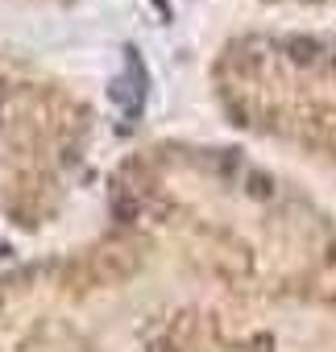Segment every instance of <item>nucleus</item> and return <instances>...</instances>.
I'll use <instances>...</instances> for the list:
<instances>
[{"label": "nucleus", "mask_w": 336, "mask_h": 352, "mask_svg": "<svg viewBox=\"0 0 336 352\" xmlns=\"http://www.w3.org/2000/svg\"><path fill=\"white\" fill-rule=\"evenodd\" d=\"M112 216H116L120 224H133V220H141V204H137L133 195H116V199H112Z\"/></svg>", "instance_id": "obj_3"}, {"label": "nucleus", "mask_w": 336, "mask_h": 352, "mask_svg": "<svg viewBox=\"0 0 336 352\" xmlns=\"http://www.w3.org/2000/svg\"><path fill=\"white\" fill-rule=\"evenodd\" d=\"M324 42H315V38H295V42H286V58L295 63V67H311V63H319L324 58Z\"/></svg>", "instance_id": "obj_1"}, {"label": "nucleus", "mask_w": 336, "mask_h": 352, "mask_svg": "<svg viewBox=\"0 0 336 352\" xmlns=\"http://www.w3.org/2000/svg\"><path fill=\"white\" fill-rule=\"evenodd\" d=\"M249 352H274V340H270V336H258V340H253V348H249Z\"/></svg>", "instance_id": "obj_5"}, {"label": "nucleus", "mask_w": 336, "mask_h": 352, "mask_svg": "<svg viewBox=\"0 0 336 352\" xmlns=\"http://www.w3.org/2000/svg\"><path fill=\"white\" fill-rule=\"evenodd\" d=\"M245 191H249L253 199H270V195H274V179H270V174H262V170H253L249 179H245Z\"/></svg>", "instance_id": "obj_4"}, {"label": "nucleus", "mask_w": 336, "mask_h": 352, "mask_svg": "<svg viewBox=\"0 0 336 352\" xmlns=\"http://www.w3.org/2000/svg\"><path fill=\"white\" fill-rule=\"evenodd\" d=\"M108 96H112V100H116V104H120V108H125L129 116H137V112L145 108V96H141V91H137V87H133L129 79H116V83L108 87Z\"/></svg>", "instance_id": "obj_2"}, {"label": "nucleus", "mask_w": 336, "mask_h": 352, "mask_svg": "<svg viewBox=\"0 0 336 352\" xmlns=\"http://www.w3.org/2000/svg\"><path fill=\"white\" fill-rule=\"evenodd\" d=\"M332 67H336V50H332Z\"/></svg>", "instance_id": "obj_6"}]
</instances>
